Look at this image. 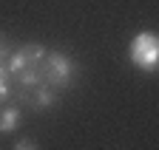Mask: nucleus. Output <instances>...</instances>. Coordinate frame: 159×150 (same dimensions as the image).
I'll return each mask as SVG.
<instances>
[{
	"instance_id": "1",
	"label": "nucleus",
	"mask_w": 159,
	"mask_h": 150,
	"mask_svg": "<svg viewBox=\"0 0 159 150\" xmlns=\"http://www.w3.org/2000/svg\"><path fill=\"white\" fill-rule=\"evenodd\" d=\"M77 62L68 57V54H60V51H46V60L40 65V77H43V85L51 91H68L77 79Z\"/></svg>"
},
{
	"instance_id": "2",
	"label": "nucleus",
	"mask_w": 159,
	"mask_h": 150,
	"mask_svg": "<svg viewBox=\"0 0 159 150\" xmlns=\"http://www.w3.org/2000/svg\"><path fill=\"white\" fill-rule=\"evenodd\" d=\"M128 57L136 68L142 71H153L156 62H159V40L153 31H142L131 40V48H128Z\"/></svg>"
},
{
	"instance_id": "3",
	"label": "nucleus",
	"mask_w": 159,
	"mask_h": 150,
	"mask_svg": "<svg viewBox=\"0 0 159 150\" xmlns=\"http://www.w3.org/2000/svg\"><path fill=\"white\" fill-rule=\"evenodd\" d=\"M57 102V91L46 88V85H37V88H26V105L31 110H48Z\"/></svg>"
},
{
	"instance_id": "4",
	"label": "nucleus",
	"mask_w": 159,
	"mask_h": 150,
	"mask_svg": "<svg viewBox=\"0 0 159 150\" xmlns=\"http://www.w3.org/2000/svg\"><path fill=\"white\" fill-rule=\"evenodd\" d=\"M20 119H23V110L20 108L0 110V133H14V130L20 127Z\"/></svg>"
},
{
	"instance_id": "5",
	"label": "nucleus",
	"mask_w": 159,
	"mask_h": 150,
	"mask_svg": "<svg viewBox=\"0 0 159 150\" xmlns=\"http://www.w3.org/2000/svg\"><path fill=\"white\" fill-rule=\"evenodd\" d=\"M9 71H6V65H0V105H3L9 96H11V91H9Z\"/></svg>"
},
{
	"instance_id": "6",
	"label": "nucleus",
	"mask_w": 159,
	"mask_h": 150,
	"mask_svg": "<svg viewBox=\"0 0 159 150\" xmlns=\"http://www.w3.org/2000/svg\"><path fill=\"white\" fill-rule=\"evenodd\" d=\"M14 150H40V147H37V142H31V139H17V142H14Z\"/></svg>"
},
{
	"instance_id": "7",
	"label": "nucleus",
	"mask_w": 159,
	"mask_h": 150,
	"mask_svg": "<svg viewBox=\"0 0 159 150\" xmlns=\"http://www.w3.org/2000/svg\"><path fill=\"white\" fill-rule=\"evenodd\" d=\"M9 54H11V48L6 45V37H0V65H6V60H9Z\"/></svg>"
}]
</instances>
